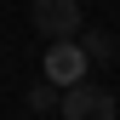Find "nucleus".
<instances>
[{
  "mask_svg": "<svg viewBox=\"0 0 120 120\" xmlns=\"http://www.w3.org/2000/svg\"><path fill=\"white\" fill-rule=\"evenodd\" d=\"M29 23L46 40H74L80 23H86V11L74 6V0H34V6H29Z\"/></svg>",
  "mask_w": 120,
  "mask_h": 120,
  "instance_id": "nucleus-1",
  "label": "nucleus"
},
{
  "mask_svg": "<svg viewBox=\"0 0 120 120\" xmlns=\"http://www.w3.org/2000/svg\"><path fill=\"white\" fill-rule=\"evenodd\" d=\"M86 63H92V57L80 52V40H52V46H46V57H40L46 80H52V86H63V92L86 80Z\"/></svg>",
  "mask_w": 120,
  "mask_h": 120,
  "instance_id": "nucleus-2",
  "label": "nucleus"
},
{
  "mask_svg": "<svg viewBox=\"0 0 120 120\" xmlns=\"http://www.w3.org/2000/svg\"><path fill=\"white\" fill-rule=\"evenodd\" d=\"M57 114L63 120H114V92H103V86H69L63 97H57Z\"/></svg>",
  "mask_w": 120,
  "mask_h": 120,
  "instance_id": "nucleus-3",
  "label": "nucleus"
},
{
  "mask_svg": "<svg viewBox=\"0 0 120 120\" xmlns=\"http://www.w3.org/2000/svg\"><path fill=\"white\" fill-rule=\"evenodd\" d=\"M80 40V52L92 57V63H109L114 57V34H103V29H86V34H74Z\"/></svg>",
  "mask_w": 120,
  "mask_h": 120,
  "instance_id": "nucleus-4",
  "label": "nucleus"
},
{
  "mask_svg": "<svg viewBox=\"0 0 120 120\" xmlns=\"http://www.w3.org/2000/svg\"><path fill=\"white\" fill-rule=\"evenodd\" d=\"M29 109H34V114H46V109H57V86H52V80H40L34 92H29Z\"/></svg>",
  "mask_w": 120,
  "mask_h": 120,
  "instance_id": "nucleus-5",
  "label": "nucleus"
}]
</instances>
